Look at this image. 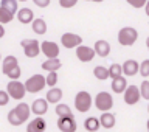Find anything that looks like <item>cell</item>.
Here are the masks:
<instances>
[{
	"mask_svg": "<svg viewBox=\"0 0 149 132\" xmlns=\"http://www.w3.org/2000/svg\"><path fill=\"white\" fill-rule=\"evenodd\" d=\"M61 44H62L64 48H74V47L82 44V37L79 34H74V33H64L61 36Z\"/></svg>",
	"mask_w": 149,
	"mask_h": 132,
	"instance_id": "obj_8",
	"label": "cell"
},
{
	"mask_svg": "<svg viewBox=\"0 0 149 132\" xmlns=\"http://www.w3.org/2000/svg\"><path fill=\"white\" fill-rule=\"evenodd\" d=\"M95 107L101 112H109L113 107V98L109 92H100L95 96Z\"/></svg>",
	"mask_w": 149,
	"mask_h": 132,
	"instance_id": "obj_4",
	"label": "cell"
},
{
	"mask_svg": "<svg viewBox=\"0 0 149 132\" xmlns=\"http://www.w3.org/2000/svg\"><path fill=\"white\" fill-rule=\"evenodd\" d=\"M84 128L87 132H96L100 129V120L96 117H88V118L84 121Z\"/></svg>",
	"mask_w": 149,
	"mask_h": 132,
	"instance_id": "obj_27",
	"label": "cell"
},
{
	"mask_svg": "<svg viewBox=\"0 0 149 132\" xmlns=\"http://www.w3.org/2000/svg\"><path fill=\"white\" fill-rule=\"evenodd\" d=\"M123 93H124V103L129 104V106L137 104V103L140 101V98H141L140 96V89L137 86H127Z\"/></svg>",
	"mask_w": 149,
	"mask_h": 132,
	"instance_id": "obj_9",
	"label": "cell"
},
{
	"mask_svg": "<svg viewBox=\"0 0 149 132\" xmlns=\"http://www.w3.org/2000/svg\"><path fill=\"white\" fill-rule=\"evenodd\" d=\"M30 106L26 103H19L13 110L8 112V123L13 126H22L25 121L30 118Z\"/></svg>",
	"mask_w": 149,
	"mask_h": 132,
	"instance_id": "obj_1",
	"label": "cell"
},
{
	"mask_svg": "<svg viewBox=\"0 0 149 132\" xmlns=\"http://www.w3.org/2000/svg\"><path fill=\"white\" fill-rule=\"evenodd\" d=\"M58 129L61 132H76L78 129V124H76V120L73 118H59L58 120Z\"/></svg>",
	"mask_w": 149,
	"mask_h": 132,
	"instance_id": "obj_13",
	"label": "cell"
},
{
	"mask_svg": "<svg viewBox=\"0 0 149 132\" xmlns=\"http://www.w3.org/2000/svg\"><path fill=\"white\" fill-rule=\"evenodd\" d=\"M138 67H140V64L135 59H127L121 65V72L124 73V76H134V75H137Z\"/></svg>",
	"mask_w": 149,
	"mask_h": 132,
	"instance_id": "obj_15",
	"label": "cell"
},
{
	"mask_svg": "<svg viewBox=\"0 0 149 132\" xmlns=\"http://www.w3.org/2000/svg\"><path fill=\"white\" fill-rule=\"evenodd\" d=\"M98 120H100V126H102L104 129H112L116 123L115 115L112 112H102V115Z\"/></svg>",
	"mask_w": 149,
	"mask_h": 132,
	"instance_id": "obj_18",
	"label": "cell"
},
{
	"mask_svg": "<svg viewBox=\"0 0 149 132\" xmlns=\"http://www.w3.org/2000/svg\"><path fill=\"white\" fill-rule=\"evenodd\" d=\"M61 100H62V90L58 87H51L45 96V101L50 103V104H58Z\"/></svg>",
	"mask_w": 149,
	"mask_h": 132,
	"instance_id": "obj_20",
	"label": "cell"
},
{
	"mask_svg": "<svg viewBox=\"0 0 149 132\" xmlns=\"http://www.w3.org/2000/svg\"><path fill=\"white\" fill-rule=\"evenodd\" d=\"M3 36H5V28H3L2 23H0V39H2Z\"/></svg>",
	"mask_w": 149,
	"mask_h": 132,
	"instance_id": "obj_39",
	"label": "cell"
},
{
	"mask_svg": "<svg viewBox=\"0 0 149 132\" xmlns=\"http://www.w3.org/2000/svg\"><path fill=\"white\" fill-rule=\"evenodd\" d=\"M144 13H146V16L149 17V0H146V3H144Z\"/></svg>",
	"mask_w": 149,
	"mask_h": 132,
	"instance_id": "obj_38",
	"label": "cell"
},
{
	"mask_svg": "<svg viewBox=\"0 0 149 132\" xmlns=\"http://www.w3.org/2000/svg\"><path fill=\"white\" fill-rule=\"evenodd\" d=\"M74 107H76V110L81 112V114L87 112L92 107V95L86 90H81L76 96H74Z\"/></svg>",
	"mask_w": 149,
	"mask_h": 132,
	"instance_id": "obj_5",
	"label": "cell"
},
{
	"mask_svg": "<svg viewBox=\"0 0 149 132\" xmlns=\"http://www.w3.org/2000/svg\"><path fill=\"white\" fill-rule=\"evenodd\" d=\"M54 112L59 118H72L73 114H72V109L67 106V104H62V103H58L54 107Z\"/></svg>",
	"mask_w": 149,
	"mask_h": 132,
	"instance_id": "obj_22",
	"label": "cell"
},
{
	"mask_svg": "<svg viewBox=\"0 0 149 132\" xmlns=\"http://www.w3.org/2000/svg\"><path fill=\"white\" fill-rule=\"evenodd\" d=\"M146 126H148V131H149V120H148V123H146Z\"/></svg>",
	"mask_w": 149,
	"mask_h": 132,
	"instance_id": "obj_42",
	"label": "cell"
},
{
	"mask_svg": "<svg viewBox=\"0 0 149 132\" xmlns=\"http://www.w3.org/2000/svg\"><path fill=\"white\" fill-rule=\"evenodd\" d=\"M138 39V31L132 27H124L118 31V42L123 47H130L134 45Z\"/></svg>",
	"mask_w": 149,
	"mask_h": 132,
	"instance_id": "obj_2",
	"label": "cell"
},
{
	"mask_svg": "<svg viewBox=\"0 0 149 132\" xmlns=\"http://www.w3.org/2000/svg\"><path fill=\"white\" fill-rule=\"evenodd\" d=\"M76 56L81 62H90V61H93V58H95L96 54H95V51H93V48H90V47L78 45L76 47Z\"/></svg>",
	"mask_w": 149,
	"mask_h": 132,
	"instance_id": "obj_11",
	"label": "cell"
},
{
	"mask_svg": "<svg viewBox=\"0 0 149 132\" xmlns=\"http://www.w3.org/2000/svg\"><path fill=\"white\" fill-rule=\"evenodd\" d=\"M47 121L42 117H36V120H31L26 126V132H45Z\"/></svg>",
	"mask_w": 149,
	"mask_h": 132,
	"instance_id": "obj_16",
	"label": "cell"
},
{
	"mask_svg": "<svg viewBox=\"0 0 149 132\" xmlns=\"http://www.w3.org/2000/svg\"><path fill=\"white\" fill-rule=\"evenodd\" d=\"M0 8L6 9L8 13H11L13 16H14V14L19 11V2H17V0H2Z\"/></svg>",
	"mask_w": 149,
	"mask_h": 132,
	"instance_id": "obj_26",
	"label": "cell"
},
{
	"mask_svg": "<svg viewBox=\"0 0 149 132\" xmlns=\"http://www.w3.org/2000/svg\"><path fill=\"white\" fill-rule=\"evenodd\" d=\"M16 14H17V20L20 23H23V25L31 23L34 20V13H33L30 8H22V9H19Z\"/></svg>",
	"mask_w": 149,
	"mask_h": 132,
	"instance_id": "obj_17",
	"label": "cell"
},
{
	"mask_svg": "<svg viewBox=\"0 0 149 132\" xmlns=\"http://www.w3.org/2000/svg\"><path fill=\"white\" fill-rule=\"evenodd\" d=\"M9 103V95L5 90H0V106H6Z\"/></svg>",
	"mask_w": 149,
	"mask_h": 132,
	"instance_id": "obj_36",
	"label": "cell"
},
{
	"mask_svg": "<svg viewBox=\"0 0 149 132\" xmlns=\"http://www.w3.org/2000/svg\"><path fill=\"white\" fill-rule=\"evenodd\" d=\"M30 110L36 117H42L44 114H47V110H48V103H47L44 98H37V100H34L33 104L30 106Z\"/></svg>",
	"mask_w": 149,
	"mask_h": 132,
	"instance_id": "obj_12",
	"label": "cell"
},
{
	"mask_svg": "<svg viewBox=\"0 0 149 132\" xmlns=\"http://www.w3.org/2000/svg\"><path fill=\"white\" fill-rule=\"evenodd\" d=\"M23 86H25V92H28V93H37V92L44 90V87L47 86V84H45V76H44V75H40V73L33 75V76H30L26 79Z\"/></svg>",
	"mask_w": 149,
	"mask_h": 132,
	"instance_id": "obj_3",
	"label": "cell"
},
{
	"mask_svg": "<svg viewBox=\"0 0 149 132\" xmlns=\"http://www.w3.org/2000/svg\"><path fill=\"white\" fill-rule=\"evenodd\" d=\"M16 67H19V61H17L16 56H6V58L3 59L2 72H3L5 76H6V75H8L9 72H11L13 68H16Z\"/></svg>",
	"mask_w": 149,
	"mask_h": 132,
	"instance_id": "obj_19",
	"label": "cell"
},
{
	"mask_svg": "<svg viewBox=\"0 0 149 132\" xmlns=\"http://www.w3.org/2000/svg\"><path fill=\"white\" fill-rule=\"evenodd\" d=\"M78 3V0H59L61 8H73Z\"/></svg>",
	"mask_w": 149,
	"mask_h": 132,
	"instance_id": "obj_35",
	"label": "cell"
},
{
	"mask_svg": "<svg viewBox=\"0 0 149 132\" xmlns=\"http://www.w3.org/2000/svg\"><path fill=\"white\" fill-rule=\"evenodd\" d=\"M93 76H95L98 81H106V79H109V70H107V67H104V65H96V67L93 68Z\"/></svg>",
	"mask_w": 149,
	"mask_h": 132,
	"instance_id": "obj_25",
	"label": "cell"
},
{
	"mask_svg": "<svg viewBox=\"0 0 149 132\" xmlns=\"http://www.w3.org/2000/svg\"><path fill=\"white\" fill-rule=\"evenodd\" d=\"M13 17L14 16H13L11 13H8L6 9L0 8V23H2V25H3V23H9V22L13 20Z\"/></svg>",
	"mask_w": 149,
	"mask_h": 132,
	"instance_id": "obj_30",
	"label": "cell"
},
{
	"mask_svg": "<svg viewBox=\"0 0 149 132\" xmlns=\"http://www.w3.org/2000/svg\"><path fill=\"white\" fill-rule=\"evenodd\" d=\"M93 51H95L96 56L100 58H107L110 53V44L107 41H96L95 42V47H93Z\"/></svg>",
	"mask_w": 149,
	"mask_h": 132,
	"instance_id": "obj_14",
	"label": "cell"
},
{
	"mask_svg": "<svg viewBox=\"0 0 149 132\" xmlns=\"http://www.w3.org/2000/svg\"><path fill=\"white\" fill-rule=\"evenodd\" d=\"M0 58H2V56H0Z\"/></svg>",
	"mask_w": 149,
	"mask_h": 132,
	"instance_id": "obj_45",
	"label": "cell"
},
{
	"mask_svg": "<svg viewBox=\"0 0 149 132\" xmlns=\"http://www.w3.org/2000/svg\"><path fill=\"white\" fill-rule=\"evenodd\" d=\"M20 45L26 58H37L40 53V44L36 39H23Z\"/></svg>",
	"mask_w": 149,
	"mask_h": 132,
	"instance_id": "obj_6",
	"label": "cell"
},
{
	"mask_svg": "<svg viewBox=\"0 0 149 132\" xmlns=\"http://www.w3.org/2000/svg\"><path fill=\"white\" fill-rule=\"evenodd\" d=\"M138 73L141 75L143 78H148V76H149V59L143 61V62L140 64V67H138Z\"/></svg>",
	"mask_w": 149,
	"mask_h": 132,
	"instance_id": "obj_31",
	"label": "cell"
},
{
	"mask_svg": "<svg viewBox=\"0 0 149 132\" xmlns=\"http://www.w3.org/2000/svg\"><path fill=\"white\" fill-rule=\"evenodd\" d=\"M126 2H127L130 6L132 8H143L144 6V3H146V0H126Z\"/></svg>",
	"mask_w": 149,
	"mask_h": 132,
	"instance_id": "obj_34",
	"label": "cell"
},
{
	"mask_svg": "<svg viewBox=\"0 0 149 132\" xmlns=\"http://www.w3.org/2000/svg\"><path fill=\"white\" fill-rule=\"evenodd\" d=\"M148 112H149V106H148Z\"/></svg>",
	"mask_w": 149,
	"mask_h": 132,
	"instance_id": "obj_44",
	"label": "cell"
},
{
	"mask_svg": "<svg viewBox=\"0 0 149 132\" xmlns=\"http://www.w3.org/2000/svg\"><path fill=\"white\" fill-rule=\"evenodd\" d=\"M31 28L36 34H45L47 33V23L44 19H34L31 22Z\"/></svg>",
	"mask_w": 149,
	"mask_h": 132,
	"instance_id": "obj_24",
	"label": "cell"
},
{
	"mask_svg": "<svg viewBox=\"0 0 149 132\" xmlns=\"http://www.w3.org/2000/svg\"><path fill=\"white\" fill-rule=\"evenodd\" d=\"M126 87H127V81H126V78L121 75V76L112 79V90L115 93H123L126 90Z\"/></svg>",
	"mask_w": 149,
	"mask_h": 132,
	"instance_id": "obj_21",
	"label": "cell"
},
{
	"mask_svg": "<svg viewBox=\"0 0 149 132\" xmlns=\"http://www.w3.org/2000/svg\"><path fill=\"white\" fill-rule=\"evenodd\" d=\"M140 96L149 101V81H143L140 86Z\"/></svg>",
	"mask_w": 149,
	"mask_h": 132,
	"instance_id": "obj_32",
	"label": "cell"
},
{
	"mask_svg": "<svg viewBox=\"0 0 149 132\" xmlns=\"http://www.w3.org/2000/svg\"><path fill=\"white\" fill-rule=\"evenodd\" d=\"M45 84L50 89L56 87V84H58V72H48V75L45 76Z\"/></svg>",
	"mask_w": 149,
	"mask_h": 132,
	"instance_id": "obj_28",
	"label": "cell"
},
{
	"mask_svg": "<svg viewBox=\"0 0 149 132\" xmlns=\"http://www.w3.org/2000/svg\"><path fill=\"white\" fill-rule=\"evenodd\" d=\"M40 51L48 59L58 58V56H59V45L56 44V42H51V41H44L40 44Z\"/></svg>",
	"mask_w": 149,
	"mask_h": 132,
	"instance_id": "obj_10",
	"label": "cell"
},
{
	"mask_svg": "<svg viewBox=\"0 0 149 132\" xmlns=\"http://www.w3.org/2000/svg\"><path fill=\"white\" fill-rule=\"evenodd\" d=\"M62 62L58 59V58H53V59H47L44 64H42V68L47 70V72H56V70L61 68Z\"/></svg>",
	"mask_w": 149,
	"mask_h": 132,
	"instance_id": "obj_23",
	"label": "cell"
},
{
	"mask_svg": "<svg viewBox=\"0 0 149 132\" xmlns=\"http://www.w3.org/2000/svg\"><path fill=\"white\" fill-rule=\"evenodd\" d=\"M17 2H28V0H17Z\"/></svg>",
	"mask_w": 149,
	"mask_h": 132,
	"instance_id": "obj_43",
	"label": "cell"
},
{
	"mask_svg": "<svg viewBox=\"0 0 149 132\" xmlns=\"http://www.w3.org/2000/svg\"><path fill=\"white\" fill-rule=\"evenodd\" d=\"M146 47L149 48V36H148V39H146Z\"/></svg>",
	"mask_w": 149,
	"mask_h": 132,
	"instance_id": "obj_41",
	"label": "cell"
},
{
	"mask_svg": "<svg viewBox=\"0 0 149 132\" xmlns=\"http://www.w3.org/2000/svg\"><path fill=\"white\" fill-rule=\"evenodd\" d=\"M86 2H95V3H101V2H104V0H86Z\"/></svg>",
	"mask_w": 149,
	"mask_h": 132,
	"instance_id": "obj_40",
	"label": "cell"
},
{
	"mask_svg": "<svg viewBox=\"0 0 149 132\" xmlns=\"http://www.w3.org/2000/svg\"><path fill=\"white\" fill-rule=\"evenodd\" d=\"M33 2H34V5L39 8H47L50 5V0H33Z\"/></svg>",
	"mask_w": 149,
	"mask_h": 132,
	"instance_id": "obj_37",
	"label": "cell"
},
{
	"mask_svg": "<svg viewBox=\"0 0 149 132\" xmlns=\"http://www.w3.org/2000/svg\"><path fill=\"white\" fill-rule=\"evenodd\" d=\"M6 93L13 100H22L25 96V86L19 81H11V82H8Z\"/></svg>",
	"mask_w": 149,
	"mask_h": 132,
	"instance_id": "obj_7",
	"label": "cell"
},
{
	"mask_svg": "<svg viewBox=\"0 0 149 132\" xmlns=\"http://www.w3.org/2000/svg\"><path fill=\"white\" fill-rule=\"evenodd\" d=\"M107 70H109V78H112V79H115V78H118V76H121V75H123L120 64H112Z\"/></svg>",
	"mask_w": 149,
	"mask_h": 132,
	"instance_id": "obj_29",
	"label": "cell"
},
{
	"mask_svg": "<svg viewBox=\"0 0 149 132\" xmlns=\"http://www.w3.org/2000/svg\"><path fill=\"white\" fill-rule=\"evenodd\" d=\"M20 75H22V70L20 67H16V68H13L11 72H9L6 76L11 79V81H19V78H20Z\"/></svg>",
	"mask_w": 149,
	"mask_h": 132,
	"instance_id": "obj_33",
	"label": "cell"
}]
</instances>
